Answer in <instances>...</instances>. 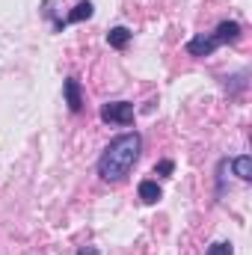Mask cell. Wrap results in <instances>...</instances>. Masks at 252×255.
I'll list each match as a JSON object with an SVG mask.
<instances>
[{
	"instance_id": "1",
	"label": "cell",
	"mask_w": 252,
	"mask_h": 255,
	"mask_svg": "<svg viewBox=\"0 0 252 255\" xmlns=\"http://www.w3.org/2000/svg\"><path fill=\"white\" fill-rule=\"evenodd\" d=\"M142 151V136L136 130L119 133L116 139H110V145L104 148V154L98 157V175L107 184H119L130 175V169L136 166Z\"/></svg>"
},
{
	"instance_id": "2",
	"label": "cell",
	"mask_w": 252,
	"mask_h": 255,
	"mask_svg": "<svg viewBox=\"0 0 252 255\" xmlns=\"http://www.w3.org/2000/svg\"><path fill=\"white\" fill-rule=\"evenodd\" d=\"M133 104L130 101H110L101 107V119L110 122V125H130L133 122Z\"/></svg>"
},
{
	"instance_id": "3",
	"label": "cell",
	"mask_w": 252,
	"mask_h": 255,
	"mask_svg": "<svg viewBox=\"0 0 252 255\" xmlns=\"http://www.w3.org/2000/svg\"><path fill=\"white\" fill-rule=\"evenodd\" d=\"M217 48H220V42H217L214 33H208V36L199 33V36H193V39L187 42V54L190 57H211Z\"/></svg>"
},
{
	"instance_id": "4",
	"label": "cell",
	"mask_w": 252,
	"mask_h": 255,
	"mask_svg": "<svg viewBox=\"0 0 252 255\" xmlns=\"http://www.w3.org/2000/svg\"><path fill=\"white\" fill-rule=\"evenodd\" d=\"M214 36H217V42H220V45H235V42H241L244 27H241L238 21H220V24H217V30H214Z\"/></svg>"
},
{
	"instance_id": "5",
	"label": "cell",
	"mask_w": 252,
	"mask_h": 255,
	"mask_svg": "<svg viewBox=\"0 0 252 255\" xmlns=\"http://www.w3.org/2000/svg\"><path fill=\"white\" fill-rule=\"evenodd\" d=\"M63 92H65V104L71 113H80L83 110V98H80V80L77 77H68L63 83Z\"/></svg>"
},
{
	"instance_id": "6",
	"label": "cell",
	"mask_w": 252,
	"mask_h": 255,
	"mask_svg": "<svg viewBox=\"0 0 252 255\" xmlns=\"http://www.w3.org/2000/svg\"><path fill=\"white\" fill-rule=\"evenodd\" d=\"M136 193H139V199H142L145 205H157V199L163 196V193H160V187H157V181H151V178L139 181V187H136Z\"/></svg>"
},
{
	"instance_id": "7",
	"label": "cell",
	"mask_w": 252,
	"mask_h": 255,
	"mask_svg": "<svg viewBox=\"0 0 252 255\" xmlns=\"http://www.w3.org/2000/svg\"><path fill=\"white\" fill-rule=\"evenodd\" d=\"M92 12H95V6H92L89 0H80V3L68 12V18H65L63 24H77V21H86V18H92Z\"/></svg>"
},
{
	"instance_id": "8",
	"label": "cell",
	"mask_w": 252,
	"mask_h": 255,
	"mask_svg": "<svg viewBox=\"0 0 252 255\" xmlns=\"http://www.w3.org/2000/svg\"><path fill=\"white\" fill-rule=\"evenodd\" d=\"M127 42H130V30H127V27H113V30L107 33V45L116 48V51L127 48Z\"/></svg>"
},
{
	"instance_id": "9",
	"label": "cell",
	"mask_w": 252,
	"mask_h": 255,
	"mask_svg": "<svg viewBox=\"0 0 252 255\" xmlns=\"http://www.w3.org/2000/svg\"><path fill=\"white\" fill-rule=\"evenodd\" d=\"M232 169H235V175H238L241 181H250V178H252V157H250V154L235 157V160H232Z\"/></svg>"
},
{
	"instance_id": "10",
	"label": "cell",
	"mask_w": 252,
	"mask_h": 255,
	"mask_svg": "<svg viewBox=\"0 0 252 255\" xmlns=\"http://www.w3.org/2000/svg\"><path fill=\"white\" fill-rule=\"evenodd\" d=\"M205 255H235V250H232V244L217 241V244H211V247H208V253H205Z\"/></svg>"
},
{
	"instance_id": "11",
	"label": "cell",
	"mask_w": 252,
	"mask_h": 255,
	"mask_svg": "<svg viewBox=\"0 0 252 255\" xmlns=\"http://www.w3.org/2000/svg\"><path fill=\"white\" fill-rule=\"evenodd\" d=\"M172 172H175V163H172V160H160V163H154V175L166 178V175H172Z\"/></svg>"
},
{
	"instance_id": "12",
	"label": "cell",
	"mask_w": 252,
	"mask_h": 255,
	"mask_svg": "<svg viewBox=\"0 0 252 255\" xmlns=\"http://www.w3.org/2000/svg\"><path fill=\"white\" fill-rule=\"evenodd\" d=\"M77 255H101V253H98L95 247H80V250H77Z\"/></svg>"
}]
</instances>
